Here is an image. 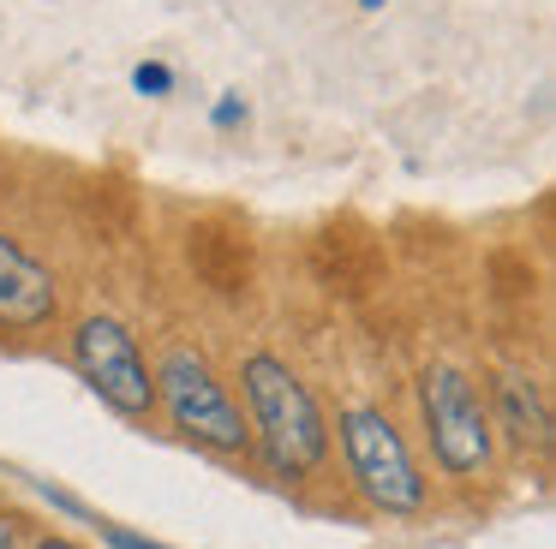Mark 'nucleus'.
I'll return each mask as SVG.
<instances>
[{"instance_id":"obj_9","label":"nucleus","mask_w":556,"mask_h":549,"mask_svg":"<svg viewBox=\"0 0 556 549\" xmlns=\"http://www.w3.org/2000/svg\"><path fill=\"white\" fill-rule=\"evenodd\" d=\"M138 90H168V72H162V66H138Z\"/></svg>"},{"instance_id":"obj_3","label":"nucleus","mask_w":556,"mask_h":549,"mask_svg":"<svg viewBox=\"0 0 556 549\" xmlns=\"http://www.w3.org/2000/svg\"><path fill=\"white\" fill-rule=\"evenodd\" d=\"M156 394H162V406H168L174 430L204 442V448H216V454H240L245 436H252V430L240 424V406L228 400L216 370H210L204 353H192V346H174V353L162 358Z\"/></svg>"},{"instance_id":"obj_7","label":"nucleus","mask_w":556,"mask_h":549,"mask_svg":"<svg viewBox=\"0 0 556 549\" xmlns=\"http://www.w3.org/2000/svg\"><path fill=\"white\" fill-rule=\"evenodd\" d=\"M496 418H503V430L520 448H539V454L551 448V406L532 388V376H520V370H503V376H496Z\"/></svg>"},{"instance_id":"obj_10","label":"nucleus","mask_w":556,"mask_h":549,"mask_svg":"<svg viewBox=\"0 0 556 549\" xmlns=\"http://www.w3.org/2000/svg\"><path fill=\"white\" fill-rule=\"evenodd\" d=\"M0 549H18V537H13V525L0 520Z\"/></svg>"},{"instance_id":"obj_5","label":"nucleus","mask_w":556,"mask_h":549,"mask_svg":"<svg viewBox=\"0 0 556 549\" xmlns=\"http://www.w3.org/2000/svg\"><path fill=\"white\" fill-rule=\"evenodd\" d=\"M73 365L78 376L97 388L102 406H114L121 418H144L156 406V370L144 365L138 341L126 334V322L114 317H85L73 329Z\"/></svg>"},{"instance_id":"obj_2","label":"nucleus","mask_w":556,"mask_h":549,"mask_svg":"<svg viewBox=\"0 0 556 549\" xmlns=\"http://www.w3.org/2000/svg\"><path fill=\"white\" fill-rule=\"evenodd\" d=\"M341 448H348L353 484L365 489V501L383 513H419L425 508V477L413 465L401 430L389 424L377 406H348L341 412Z\"/></svg>"},{"instance_id":"obj_6","label":"nucleus","mask_w":556,"mask_h":549,"mask_svg":"<svg viewBox=\"0 0 556 549\" xmlns=\"http://www.w3.org/2000/svg\"><path fill=\"white\" fill-rule=\"evenodd\" d=\"M49 317H54V274L18 239L0 233V322L7 329H37Z\"/></svg>"},{"instance_id":"obj_1","label":"nucleus","mask_w":556,"mask_h":549,"mask_svg":"<svg viewBox=\"0 0 556 549\" xmlns=\"http://www.w3.org/2000/svg\"><path fill=\"white\" fill-rule=\"evenodd\" d=\"M240 382H245V400H252V418L264 430V448L276 460V472H288V477L312 472L329 448V430H324V412H317L312 388L269 353L245 358Z\"/></svg>"},{"instance_id":"obj_4","label":"nucleus","mask_w":556,"mask_h":549,"mask_svg":"<svg viewBox=\"0 0 556 549\" xmlns=\"http://www.w3.org/2000/svg\"><path fill=\"white\" fill-rule=\"evenodd\" d=\"M419 406L431 424V454L448 477H479L491 465V418H484L472 382L455 365H431L419 382Z\"/></svg>"},{"instance_id":"obj_8","label":"nucleus","mask_w":556,"mask_h":549,"mask_svg":"<svg viewBox=\"0 0 556 549\" xmlns=\"http://www.w3.org/2000/svg\"><path fill=\"white\" fill-rule=\"evenodd\" d=\"M102 544L109 549H162V544H150V537H132L126 525H102Z\"/></svg>"},{"instance_id":"obj_11","label":"nucleus","mask_w":556,"mask_h":549,"mask_svg":"<svg viewBox=\"0 0 556 549\" xmlns=\"http://www.w3.org/2000/svg\"><path fill=\"white\" fill-rule=\"evenodd\" d=\"M42 549H73V544H61V537H54V544H42Z\"/></svg>"}]
</instances>
